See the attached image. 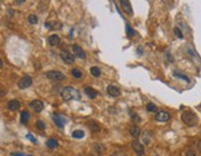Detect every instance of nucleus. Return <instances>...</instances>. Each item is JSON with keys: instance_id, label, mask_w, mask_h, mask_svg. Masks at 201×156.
Wrapping results in <instances>:
<instances>
[{"instance_id": "26", "label": "nucleus", "mask_w": 201, "mask_h": 156, "mask_svg": "<svg viewBox=\"0 0 201 156\" xmlns=\"http://www.w3.org/2000/svg\"><path fill=\"white\" fill-rule=\"evenodd\" d=\"M28 21H29L30 24H37L39 18H37L36 15H29V16H28Z\"/></svg>"}, {"instance_id": "34", "label": "nucleus", "mask_w": 201, "mask_h": 156, "mask_svg": "<svg viewBox=\"0 0 201 156\" xmlns=\"http://www.w3.org/2000/svg\"><path fill=\"white\" fill-rule=\"evenodd\" d=\"M197 149H199V151L201 152V140H200V141L197 142Z\"/></svg>"}, {"instance_id": "12", "label": "nucleus", "mask_w": 201, "mask_h": 156, "mask_svg": "<svg viewBox=\"0 0 201 156\" xmlns=\"http://www.w3.org/2000/svg\"><path fill=\"white\" fill-rule=\"evenodd\" d=\"M47 42L50 46H57L60 44V36L56 35V34H53V35H50L47 37Z\"/></svg>"}, {"instance_id": "27", "label": "nucleus", "mask_w": 201, "mask_h": 156, "mask_svg": "<svg viewBox=\"0 0 201 156\" xmlns=\"http://www.w3.org/2000/svg\"><path fill=\"white\" fill-rule=\"evenodd\" d=\"M146 110H148V112H156L158 110V108H156V106H155V104H153V103H149L148 104V106H146Z\"/></svg>"}, {"instance_id": "31", "label": "nucleus", "mask_w": 201, "mask_h": 156, "mask_svg": "<svg viewBox=\"0 0 201 156\" xmlns=\"http://www.w3.org/2000/svg\"><path fill=\"white\" fill-rule=\"evenodd\" d=\"M112 156H126V154L123 151H114L112 154Z\"/></svg>"}, {"instance_id": "18", "label": "nucleus", "mask_w": 201, "mask_h": 156, "mask_svg": "<svg viewBox=\"0 0 201 156\" xmlns=\"http://www.w3.org/2000/svg\"><path fill=\"white\" fill-rule=\"evenodd\" d=\"M88 128H89V130L92 133H98L99 130H101V128H99V125L96 123V122H88Z\"/></svg>"}, {"instance_id": "16", "label": "nucleus", "mask_w": 201, "mask_h": 156, "mask_svg": "<svg viewBox=\"0 0 201 156\" xmlns=\"http://www.w3.org/2000/svg\"><path fill=\"white\" fill-rule=\"evenodd\" d=\"M8 108H9L10 110H12V112H16V110L20 108V102L16 100V99L10 100V102L8 103Z\"/></svg>"}, {"instance_id": "17", "label": "nucleus", "mask_w": 201, "mask_h": 156, "mask_svg": "<svg viewBox=\"0 0 201 156\" xmlns=\"http://www.w3.org/2000/svg\"><path fill=\"white\" fill-rule=\"evenodd\" d=\"M129 134H130L133 138H138V136L140 135V129H139V126L132 125L130 129H129Z\"/></svg>"}, {"instance_id": "14", "label": "nucleus", "mask_w": 201, "mask_h": 156, "mask_svg": "<svg viewBox=\"0 0 201 156\" xmlns=\"http://www.w3.org/2000/svg\"><path fill=\"white\" fill-rule=\"evenodd\" d=\"M120 4H122V8L124 9V11L128 15H133V9H132V5H130V3L128 2V0H122Z\"/></svg>"}, {"instance_id": "8", "label": "nucleus", "mask_w": 201, "mask_h": 156, "mask_svg": "<svg viewBox=\"0 0 201 156\" xmlns=\"http://www.w3.org/2000/svg\"><path fill=\"white\" fill-rule=\"evenodd\" d=\"M132 148H133V150L136 151V154L138 156H143V154H144V146H143V144H140V142L137 141V140H133L132 141Z\"/></svg>"}, {"instance_id": "6", "label": "nucleus", "mask_w": 201, "mask_h": 156, "mask_svg": "<svg viewBox=\"0 0 201 156\" xmlns=\"http://www.w3.org/2000/svg\"><path fill=\"white\" fill-rule=\"evenodd\" d=\"M60 56L66 63H73L75 62V55H71L67 50H61L60 51Z\"/></svg>"}, {"instance_id": "10", "label": "nucleus", "mask_w": 201, "mask_h": 156, "mask_svg": "<svg viewBox=\"0 0 201 156\" xmlns=\"http://www.w3.org/2000/svg\"><path fill=\"white\" fill-rule=\"evenodd\" d=\"M170 119V114L168 112H164V110H160L155 114V120L156 122H168Z\"/></svg>"}, {"instance_id": "28", "label": "nucleus", "mask_w": 201, "mask_h": 156, "mask_svg": "<svg viewBox=\"0 0 201 156\" xmlns=\"http://www.w3.org/2000/svg\"><path fill=\"white\" fill-rule=\"evenodd\" d=\"M36 128L40 129V130H45L46 126H45V124H44L42 120H37V122H36Z\"/></svg>"}, {"instance_id": "13", "label": "nucleus", "mask_w": 201, "mask_h": 156, "mask_svg": "<svg viewBox=\"0 0 201 156\" xmlns=\"http://www.w3.org/2000/svg\"><path fill=\"white\" fill-rule=\"evenodd\" d=\"M85 93H86V96H87L89 99H96V97L98 96L97 90L93 89V88H91V87H86V88H85Z\"/></svg>"}, {"instance_id": "23", "label": "nucleus", "mask_w": 201, "mask_h": 156, "mask_svg": "<svg viewBox=\"0 0 201 156\" xmlns=\"http://www.w3.org/2000/svg\"><path fill=\"white\" fill-rule=\"evenodd\" d=\"M71 74H72L75 78H82V76H83L82 71L78 70V68H72V70H71Z\"/></svg>"}, {"instance_id": "5", "label": "nucleus", "mask_w": 201, "mask_h": 156, "mask_svg": "<svg viewBox=\"0 0 201 156\" xmlns=\"http://www.w3.org/2000/svg\"><path fill=\"white\" fill-rule=\"evenodd\" d=\"M31 84H32V80H31L30 76H24L18 82V86H19L20 89H26V88H29Z\"/></svg>"}, {"instance_id": "29", "label": "nucleus", "mask_w": 201, "mask_h": 156, "mask_svg": "<svg viewBox=\"0 0 201 156\" xmlns=\"http://www.w3.org/2000/svg\"><path fill=\"white\" fill-rule=\"evenodd\" d=\"M174 34L176 35V37H178V38H183V37H184V36H183V32L180 31V29H179V28H174Z\"/></svg>"}, {"instance_id": "20", "label": "nucleus", "mask_w": 201, "mask_h": 156, "mask_svg": "<svg viewBox=\"0 0 201 156\" xmlns=\"http://www.w3.org/2000/svg\"><path fill=\"white\" fill-rule=\"evenodd\" d=\"M29 119H30V114H29V112H26V110L21 112V114H20V122H21V124H26Z\"/></svg>"}, {"instance_id": "7", "label": "nucleus", "mask_w": 201, "mask_h": 156, "mask_svg": "<svg viewBox=\"0 0 201 156\" xmlns=\"http://www.w3.org/2000/svg\"><path fill=\"white\" fill-rule=\"evenodd\" d=\"M72 51H73V54L76 55V57L81 58V60L86 58V52L83 51V48L79 45H72Z\"/></svg>"}, {"instance_id": "2", "label": "nucleus", "mask_w": 201, "mask_h": 156, "mask_svg": "<svg viewBox=\"0 0 201 156\" xmlns=\"http://www.w3.org/2000/svg\"><path fill=\"white\" fill-rule=\"evenodd\" d=\"M181 120L187 125V126H194L197 124L199 119H197V115L190 110H187V112H184L181 114Z\"/></svg>"}, {"instance_id": "30", "label": "nucleus", "mask_w": 201, "mask_h": 156, "mask_svg": "<svg viewBox=\"0 0 201 156\" xmlns=\"http://www.w3.org/2000/svg\"><path fill=\"white\" fill-rule=\"evenodd\" d=\"M26 139H28V140H30V141H32L34 142V144H37V140L31 135V134H28V135H26Z\"/></svg>"}, {"instance_id": "11", "label": "nucleus", "mask_w": 201, "mask_h": 156, "mask_svg": "<svg viewBox=\"0 0 201 156\" xmlns=\"http://www.w3.org/2000/svg\"><path fill=\"white\" fill-rule=\"evenodd\" d=\"M107 92H108V94L112 96V97H119L120 96L119 88L116 87V86H113V84H109L108 87H107Z\"/></svg>"}, {"instance_id": "22", "label": "nucleus", "mask_w": 201, "mask_h": 156, "mask_svg": "<svg viewBox=\"0 0 201 156\" xmlns=\"http://www.w3.org/2000/svg\"><path fill=\"white\" fill-rule=\"evenodd\" d=\"M174 77H178V78H180V80H183V81H185V82H187L189 83L190 82V80H189V77L187 76H185L184 73H180V72H174Z\"/></svg>"}, {"instance_id": "1", "label": "nucleus", "mask_w": 201, "mask_h": 156, "mask_svg": "<svg viewBox=\"0 0 201 156\" xmlns=\"http://www.w3.org/2000/svg\"><path fill=\"white\" fill-rule=\"evenodd\" d=\"M61 97L66 102L75 100V99H81V94H79V92L77 89L72 88V87H65L61 90Z\"/></svg>"}, {"instance_id": "32", "label": "nucleus", "mask_w": 201, "mask_h": 156, "mask_svg": "<svg viewBox=\"0 0 201 156\" xmlns=\"http://www.w3.org/2000/svg\"><path fill=\"white\" fill-rule=\"evenodd\" d=\"M11 155H12V156H26V155L22 154V152H12Z\"/></svg>"}, {"instance_id": "25", "label": "nucleus", "mask_w": 201, "mask_h": 156, "mask_svg": "<svg viewBox=\"0 0 201 156\" xmlns=\"http://www.w3.org/2000/svg\"><path fill=\"white\" fill-rule=\"evenodd\" d=\"M91 73L93 77H99L101 76V70L98 67H91Z\"/></svg>"}, {"instance_id": "21", "label": "nucleus", "mask_w": 201, "mask_h": 156, "mask_svg": "<svg viewBox=\"0 0 201 156\" xmlns=\"http://www.w3.org/2000/svg\"><path fill=\"white\" fill-rule=\"evenodd\" d=\"M72 138L82 139V138H85V132H83V130H75V132L72 133Z\"/></svg>"}, {"instance_id": "9", "label": "nucleus", "mask_w": 201, "mask_h": 156, "mask_svg": "<svg viewBox=\"0 0 201 156\" xmlns=\"http://www.w3.org/2000/svg\"><path fill=\"white\" fill-rule=\"evenodd\" d=\"M29 107H30L34 112L40 113V112H41V110L44 109V103H42L41 100H32V102H30Z\"/></svg>"}, {"instance_id": "24", "label": "nucleus", "mask_w": 201, "mask_h": 156, "mask_svg": "<svg viewBox=\"0 0 201 156\" xmlns=\"http://www.w3.org/2000/svg\"><path fill=\"white\" fill-rule=\"evenodd\" d=\"M126 31H127V34H128L130 37H132V36H136V35H137L136 30H133V29H132V26H130L129 24H127V25H126Z\"/></svg>"}, {"instance_id": "36", "label": "nucleus", "mask_w": 201, "mask_h": 156, "mask_svg": "<svg viewBox=\"0 0 201 156\" xmlns=\"http://www.w3.org/2000/svg\"><path fill=\"white\" fill-rule=\"evenodd\" d=\"M26 156H32V155H26Z\"/></svg>"}, {"instance_id": "19", "label": "nucleus", "mask_w": 201, "mask_h": 156, "mask_svg": "<svg viewBox=\"0 0 201 156\" xmlns=\"http://www.w3.org/2000/svg\"><path fill=\"white\" fill-rule=\"evenodd\" d=\"M46 146L49 148V149H56L57 146H59V142H57V140L56 139H49L47 141H46Z\"/></svg>"}, {"instance_id": "35", "label": "nucleus", "mask_w": 201, "mask_h": 156, "mask_svg": "<svg viewBox=\"0 0 201 156\" xmlns=\"http://www.w3.org/2000/svg\"><path fill=\"white\" fill-rule=\"evenodd\" d=\"M142 52H143V51H142V48L139 47V48H138V54H139V55H142Z\"/></svg>"}, {"instance_id": "33", "label": "nucleus", "mask_w": 201, "mask_h": 156, "mask_svg": "<svg viewBox=\"0 0 201 156\" xmlns=\"http://www.w3.org/2000/svg\"><path fill=\"white\" fill-rule=\"evenodd\" d=\"M186 156H196V154H195V152H193V151H189V152L186 154Z\"/></svg>"}, {"instance_id": "4", "label": "nucleus", "mask_w": 201, "mask_h": 156, "mask_svg": "<svg viewBox=\"0 0 201 156\" xmlns=\"http://www.w3.org/2000/svg\"><path fill=\"white\" fill-rule=\"evenodd\" d=\"M52 120L56 124V126H59V128H63L65 124L67 123V119L65 118V116L62 114H57V113L52 114Z\"/></svg>"}, {"instance_id": "3", "label": "nucleus", "mask_w": 201, "mask_h": 156, "mask_svg": "<svg viewBox=\"0 0 201 156\" xmlns=\"http://www.w3.org/2000/svg\"><path fill=\"white\" fill-rule=\"evenodd\" d=\"M46 77L49 78V80L56 81V82L63 81L65 78H66V76L62 72H60V71H49V72H46Z\"/></svg>"}, {"instance_id": "15", "label": "nucleus", "mask_w": 201, "mask_h": 156, "mask_svg": "<svg viewBox=\"0 0 201 156\" xmlns=\"http://www.w3.org/2000/svg\"><path fill=\"white\" fill-rule=\"evenodd\" d=\"M93 152H95V155L97 154V156H101L103 152H104V150H106V148L103 146V144H99V142H97V144H95L93 145Z\"/></svg>"}]
</instances>
